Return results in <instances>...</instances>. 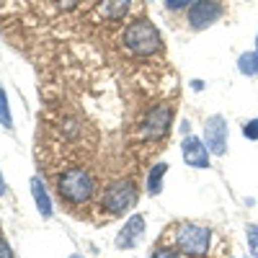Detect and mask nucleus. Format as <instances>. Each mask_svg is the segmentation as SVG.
<instances>
[{"label": "nucleus", "instance_id": "f257e3e1", "mask_svg": "<svg viewBox=\"0 0 258 258\" xmlns=\"http://www.w3.org/2000/svg\"><path fill=\"white\" fill-rule=\"evenodd\" d=\"M98 0H0V21L8 36L26 39L34 49L57 52L83 44L88 13Z\"/></svg>", "mask_w": 258, "mask_h": 258}, {"label": "nucleus", "instance_id": "f03ea898", "mask_svg": "<svg viewBox=\"0 0 258 258\" xmlns=\"http://www.w3.org/2000/svg\"><path fill=\"white\" fill-rule=\"evenodd\" d=\"M173 114H176V103L173 101H160L155 106H150L147 111L137 114L129 129V147L132 155L140 163H147L153 155H158L163 145H168V132L173 124Z\"/></svg>", "mask_w": 258, "mask_h": 258}, {"label": "nucleus", "instance_id": "7ed1b4c3", "mask_svg": "<svg viewBox=\"0 0 258 258\" xmlns=\"http://www.w3.org/2000/svg\"><path fill=\"white\" fill-rule=\"evenodd\" d=\"M137 197H140V188H137V181L132 176L109 178L98 191L96 212L106 214V220H116L137 204Z\"/></svg>", "mask_w": 258, "mask_h": 258}, {"label": "nucleus", "instance_id": "20e7f679", "mask_svg": "<svg viewBox=\"0 0 258 258\" xmlns=\"http://www.w3.org/2000/svg\"><path fill=\"white\" fill-rule=\"evenodd\" d=\"M209 240H212V232L204 225L197 222H181L176 225V235H173V243L181 253L191 255V258H204L209 253Z\"/></svg>", "mask_w": 258, "mask_h": 258}, {"label": "nucleus", "instance_id": "39448f33", "mask_svg": "<svg viewBox=\"0 0 258 258\" xmlns=\"http://www.w3.org/2000/svg\"><path fill=\"white\" fill-rule=\"evenodd\" d=\"M204 140H207V150L212 155L227 153V119L222 114H214L204 121Z\"/></svg>", "mask_w": 258, "mask_h": 258}, {"label": "nucleus", "instance_id": "423d86ee", "mask_svg": "<svg viewBox=\"0 0 258 258\" xmlns=\"http://www.w3.org/2000/svg\"><path fill=\"white\" fill-rule=\"evenodd\" d=\"M222 16V6L217 0H194L188 8V24L191 29H207Z\"/></svg>", "mask_w": 258, "mask_h": 258}, {"label": "nucleus", "instance_id": "0eeeda50", "mask_svg": "<svg viewBox=\"0 0 258 258\" xmlns=\"http://www.w3.org/2000/svg\"><path fill=\"white\" fill-rule=\"evenodd\" d=\"M145 227H147L145 214H132V217L124 222V227L119 230V235H116V248H126V250L135 248V245L142 240Z\"/></svg>", "mask_w": 258, "mask_h": 258}, {"label": "nucleus", "instance_id": "6e6552de", "mask_svg": "<svg viewBox=\"0 0 258 258\" xmlns=\"http://www.w3.org/2000/svg\"><path fill=\"white\" fill-rule=\"evenodd\" d=\"M181 150H183V160H186V165H191V168H209L207 145H204L199 137L186 135L183 142H181Z\"/></svg>", "mask_w": 258, "mask_h": 258}, {"label": "nucleus", "instance_id": "1a4fd4ad", "mask_svg": "<svg viewBox=\"0 0 258 258\" xmlns=\"http://www.w3.org/2000/svg\"><path fill=\"white\" fill-rule=\"evenodd\" d=\"M31 194H34V202H36V209L41 217H52V202H49V194L44 188V183H41V178H31Z\"/></svg>", "mask_w": 258, "mask_h": 258}, {"label": "nucleus", "instance_id": "9d476101", "mask_svg": "<svg viewBox=\"0 0 258 258\" xmlns=\"http://www.w3.org/2000/svg\"><path fill=\"white\" fill-rule=\"evenodd\" d=\"M165 170H168V163H155L153 168H150L147 183H145V191L150 194V197H158V194H160V183H163Z\"/></svg>", "mask_w": 258, "mask_h": 258}, {"label": "nucleus", "instance_id": "9b49d317", "mask_svg": "<svg viewBox=\"0 0 258 258\" xmlns=\"http://www.w3.org/2000/svg\"><path fill=\"white\" fill-rule=\"evenodd\" d=\"M238 70L248 78H255L258 75V47L250 49V52H243L238 57Z\"/></svg>", "mask_w": 258, "mask_h": 258}, {"label": "nucleus", "instance_id": "f8f14e48", "mask_svg": "<svg viewBox=\"0 0 258 258\" xmlns=\"http://www.w3.org/2000/svg\"><path fill=\"white\" fill-rule=\"evenodd\" d=\"M0 124H3L6 129H11V126H13L11 109H8V96H6V91H3V88H0Z\"/></svg>", "mask_w": 258, "mask_h": 258}, {"label": "nucleus", "instance_id": "ddd939ff", "mask_svg": "<svg viewBox=\"0 0 258 258\" xmlns=\"http://www.w3.org/2000/svg\"><path fill=\"white\" fill-rule=\"evenodd\" d=\"M245 240H248L250 255L258 258V225H248V227H245Z\"/></svg>", "mask_w": 258, "mask_h": 258}, {"label": "nucleus", "instance_id": "4468645a", "mask_svg": "<svg viewBox=\"0 0 258 258\" xmlns=\"http://www.w3.org/2000/svg\"><path fill=\"white\" fill-rule=\"evenodd\" d=\"M243 137H245V140H250V142H255V140H258V116L243 124Z\"/></svg>", "mask_w": 258, "mask_h": 258}, {"label": "nucleus", "instance_id": "2eb2a0df", "mask_svg": "<svg viewBox=\"0 0 258 258\" xmlns=\"http://www.w3.org/2000/svg\"><path fill=\"white\" fill-rule=\"evenodd\" d=\"M150 258H178V250H173L170 245H158Z\"/></svg>", "mask_w": 258, "mask_h": 258}, {"label": "nucleus", "instance_id": "dca6fc26", "mask_svg": "<svg viewBox=\"0 0 258 258\" xmlns=\"http://www.w3.org/2000/svg\"><path fill=\"white\" fill-rule=\"evenodd\" d=\"M188 3H194V0H165V6H168L170 11H181V8H186Z\"/></svg>", "mask_w": 258, "mask_h": 258}, {"label": "nucleus", "instance_id": "f3484780", "mask_svg": "<svg viewBox=\"0 0 258 258\" xmlns=\"http://www.w3.org/2000/svg\"><path fill=\"white\" fill-rule=\"evenodd\" d=\"M0 258H11V250H8L6 243H0Z\"/></svg>", "mask_w": 258, "mask_h": 258}, {"label": "nucleus", "instance_id": "a211bd4d", "mask_svg": "<svg viewBox=\"0 0 258 258\" xmlns=\"http://www.w3.org/2000/svg\"><path fill=\"white\" fill-rule=\"evenodd\" d=\"M6 194V181H3V173H0V197Z\"/></svg>", "mask_w": 258, "mask_h": 258}, {"label": "nucleus", "instance_id": "6ab92c4d", "mask_svg": "<svg viewBox=\"0 0 258 258\" xmlns=\"http://www.w3.org/2000/svg\"><path fill=\"white\" fill-rule=\"evenodd\" d=\"M70 258H80V255H70Z\"/></svg>", "mask_w": 258, "mask_h": 258}, {"label": "nucleus", "instance_id": "aec40b11", "mask_svg": "<svg viewBox=\"0 0 258 258\" xmlns=\"http://www.w3.org/2000/svg\"><path fill=\"white\" fill-rule=\"evenodd\" d=\"M255 44H258V36H255Z\"/></svg>", "mask_w": 258, "mask_h": 258}]
</instances>
